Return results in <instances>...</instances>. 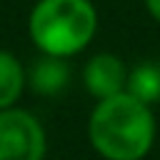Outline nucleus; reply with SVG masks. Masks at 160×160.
<instances>
[{"label":"nucleus","instance_id":"nucleus-8","mask_svg":"<svg viewBox=\"0 0 160 160\" xmlns=\"http://www.w3.org/2000/svg\"><path fill=\"white\" fill-rule=\"evenodd\" d=\"M142 2H145V10L150 12V18L160 22V0H142Z\"/></svg>","mask_w":160,"mask_h":160},{"label":"nucleus","instance_id":"nucleus-5","mask_svg":"<svg viewBox=\"0 0 160 160\" xmlns=\"http://www.w3.org/2000/svg\"><path fill=\"white\" fill-rule=\"evenodd\" d=\"M28 72V88L40 98H58L70 85V65L68 58L42 55L25 70Z\"/></svg>","mask_w":160,"mask_h":160},{"label":"nucleus","instance_id":"nucleus-2","mask_svg":"<svg viewBox=\"0 0 160 160\" xmlns=\"http://www.w3.org/2000/svg\"><path fill=\"white\" fill-rule=\"evenodd\" d=\"M98 32V10L90 0H38L28 15V35L42 55L72 58Z\"/></svg>","mask_w":160,"mask_h":160},{"label":"nucleus","instance_id":"nucleus-1","mask_svg":"<svg viewBox=\"0 0 160 160\" xmlns=\"http://www.w3.org/2000/svg\"><path fill=\"white\" fill-rule=\"evenodd\" d=\"M155 112L130 92L95 100L88 140L102 160H142L155 145Z\"/></svg>","mask_w":160,"mask_h":160},{"label":"nucleus","instance_id":"nucleus-4","mask_svg":"<svg viewBox=\"0 0 160 160\" xmlns=\"http://www.w3.org/2000/svg\"><path fill=\"white\" fill-rule=\"evenodd\" d=\"M128 80V65L115 52H95L82 65V85L95 100L112 98L125 90Z\"/></svg>","mask_w":160,"mask_h":160},{"label":"nucleus","instance_id":"nucleus-7","mask_svg":"<svg viewBox=\"0 0 160 160\" xmlns=\"http://www.w3.org/2000/svg\"><path fill=\"white\" fill-rule=\"evenodd\" d=\"M125 92H130L132 98H138L145 105L158 102L160 100V62L142 60V62L128 68Z\"/></svg>","mask_w":160,"mask_h":160},{"label":"nucleus","instance_id":"nucleus-6","mask_svg":"<svg viewBox=\"0 0 160 160\" xmlns=\"http://www.w3.org/2000/svg\"><path fill=\"white\" fill-rule=\"evenodd\" d=\"M25 88H28L25 65L15 52L0 48V110L18 105Z\"/></svg>","mask_w":160,"mask_h":160},{"label":"nucleus","instance_id":"nucleus-3","mask_svg":"<svg viewBox=\"0 0 160 160\" xmlns=\"http://www.w3.org/2000/svg\"><path fill=\"white\" fill-rule=\"evenodd\" d=\"M48 135L40 118L18 105L0 110V160H45Z\"/></svg>","mask_w":160,"mask_h":160}]
</instances>
